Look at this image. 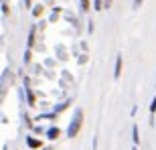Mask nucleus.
Here are the masks:
<instances>
[{
	"label": "nucleus",
	"instance_id": "2",
	"mask_svg": "<svg viewBox=\"0 0 156 150\" xmlns=\"http://www.w3.org/2000/svg\"><path fill=\"white\" fill-rule=\"evenodd\" d=\"M27 144H29V148L39 150L41 146H43V140H37V138H33V136H27Z\"/></svg>",
	"mask_w": 156,
	"mask_h": 150
},
{
	"label": "nucleus",
	"instance_id": "1",
	"mask_svg": "<svg viewBox=\"0 0 156 150\" xmlns=\"http://www.w3.org/2000/svg\"><path fill=\"white\" fill-rule=\"evenodd\" d=\"M81 124H83V110H79V108H77V110H75V116H73V120H71L69 128H67V136H69V138H75L77 134H79Z\"/></svg>",
	"mask_w": 156,
	"mask_h": 150
},
{
	"label": "nucleus",
	"instance_id": "6",
	"mask_svg": "<svg viewBox=\"0 0 156 150\" xmlns=\"http://www.w3.org/2000/svg\"><path fill=\"white\" fill-rule=\"evenodd\" d=\"M132 142H134L136 146H138V142H140V136H138V126H136V124L132 126Z\"/></svg>",
	"mask_w": 156,
	"mask_h": 150
},
{
	"label": "nucleus",
	"instance_id": "9",
	"mask_svg": "<svg viewBox=\"0 0 156 150\" xmlns=\"http://www.w3.org/2000/svg\"><path fill=\"white\" fill-rule=\"evenodd\" d=\"M33 14H35V16H41V14H43V4L35 6V10H33Z\"/></svg>",
	"mask_w": 156,
	"mask_h": 150
},
{
	"label": "nucleus",
	"instance_id": "8",
	"mask_svg": "<svg viewBox=\"0 0 156 150\" xmlns=\"http://www.w3.org/2000/svg\"><path fill=\"white\" fill-rule=\"evenodd\" d=\"M79 2H81V10L89 12V0H79Z\"/></svg>",
	"mask_w": 156,
	"mask_h": 150
},
{
	"label": "nucleus",
	"instance_id": "13",
	"mask_svg": "<svg viewBox=\"0 0 156 150\" xmlns=\"http://www.w3.org/2000/svg\"><path fill=\"white\" fill-rule=\"evenodd\" d=\"M132 150H138V146H136V144H134V146H132Z\"/></svg>",
	"mask_w": 156,
	"mask_h": 150
},
{
	"label": "nucleus",
	"instance_id": "12",
	"mask_svg": "<svg viewBox=\"0 0 156 150\" xmlns=\"http://www.w3.org/2000/svg\"><path fill=\"white\" fill-rule=\"evenodd\" d=\"M24 4H27V6H30V0H24Z\"/></svg>",
	"mask_w": 156,
	"mask_h": 150
},
{
	"label": "nucleus",
	"instance_id": "4",
	"mask_svg": "<svg viewBox=\"0 0 156 150\" xmlns=\"http://www.w3.org/2000/svg\"><path fill=\"white\" fill-rule=\"evenodd\" d=\"M120 75H122V55H118V57H116V69H114V77H116V79H120Z\"/></svg>",
	"mask_w": 156,
	"mask_h": 150
},
{
	"label": "nucleus",
	"instance_id": "3",
	"mask_svg": "<svg viewBox=\"0 0 156 150\" xmlns=\"http://www.w3.org/2000/svg\"><path fill=\"white\" fill-rule=\"evenodd\" d=\"M59 136H61V130H59L57 126H53V128L47 130V138H49V140H57Z\"/></svg>",
	"mask_w": 156,
	"mask_h": 150
},
{
	"label": "nucleus",
	"instance_id": "11",
	"mask_svg": "<svg viewBox=\"0 0 156 150\" xmlns=\"http://www.w3.org/2000/svg\"><path fill=\"white\" fill-rule=\"evenodd\" d=\"M104 2H105V8H110V6H112V0H104Z\"/></svg>",
	"mask_w": 156,
	"mask_h": 150
},
{
	"label": "nucleus",
	"instance_id": "7",
	"mask_svg": "<svg viewBox=\"0 0 156 150\" xmlns=\"http://www.w3.org/2000/svg\"><path fill=\"white\" fill-rule=\"evenodd\" d=\"M104 6H105L104 0H93V8H95V10H101Z\"/></svg>",
	"mask_w": 156,
	"mask_h": 150
},
{
	"label": "nucleus",
	"instance_id": "10",
	"mask_svg": "<svg viewBox=\"0 0 156 150\" xmlns=\"http://www.w3.org/2000/svg\"><path fill=\"white\" fill-rule=\"evenodd\" d=\"M140 4H142V0H134V8H138Z\"/></svg>",
	"mask_w": 156,
	"mask_h": 150
},
{
	"label": "nucleus",
	"instance_id": "5",
	"mask_svg": "<svg viewBox=\"0 0 156 150\" xmlns=\"http://www.w3.org/2000/svg\"><path fill=\"white\" fill-rule=\"evenodd\" d=\"M154 114H156V95L152 98V104H150V126H154Z\"/></svg>",
	"mask_w": 156,
	"mask_h": 150
}]
</instances>
